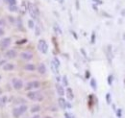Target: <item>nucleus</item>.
<instances>
[{
  "instance_id": "obj_1",
  "label": "nucleus",
  "mask_w": 125,
  "mask_h": 118,
  "mask_svg": "<svg viewBox=\"0 0 125 118\" xmlns=\"http://www.w3.org/2000/svg\"><path fill=\"white\" fill-rule=\"evenodd\" d=\"M27 109L28 108L26 105H20L13 109V116L15 118H19L22 114H24L27 111Z\"/></svg>"
},
{
  "instance_id": "obj_2",
  "label": "nucleus",
  "mask_w": 125,
  "mask_h": 118,
  "mask_svg": "<svg viewBox=\"0 0 125 118\" xmlns=\"http://www.w3.org/2000/svg\"><path fill=\"white\" fill-rule=\"evenodd\" d=\"M27 97L35 102H41L43 100V95L39 91H29L27 93Z\"/></svg>"
},
{
  "instance_id": "obj_3",
  "label": "nucleus",
  "mask_w": 125,
  "mask_h": 118,
  "mask_svg": "<svg viewBox=\"0 0 125 118\" xmlns=\"http://www.w3.org/2000/svg\"><path fill=\"white\" fill-rule=\"evenodd\" d=\"M28 11H29V14H30L32 18H37L38 15H40V11L37 8V6L32 5L31 3L28 4Z\"/></svg>"
},
{
  "instance_id": "obj_4",
  "label": "nucleus",
  "mask_w": 125,
  "mask_h": 118,
  "mask_svg": "<svg viewBox=\"0 0 125 118\" xmlns=\"http://www.w3.org/2000/svg\"><path fill=\"white\" fill-rule=\"evenodd\" d=\"M38 49L41 53L42 54H46L48 51V44L46 43V41L44 39H40L39 43H38Z\"/></svg>"
},
{
  "instance_id": "obj_5",
  "label": "nucleus",
  "mask_w": 125,
  "mask_h": 118,
  "mask_svg": "<svg viewBox=\"0 0 125 118\" xmlns=\"http://www.w3.org/2000/svg\"><path fill=\"white\" fill-rule=\"evenodd\" d=\"M41 87V83L39 81H32V82H29L27 83L26 87H25V89L28 90V91H31L33 89H37Z\"/></svg>"
},
{
  "instance_id": "obj_6",
  "label": "nucleus",
  "mask_w": 125,
  "mask_h": 118,
  "mask_svg": "<svg viewBox=\"0 0 125 118\" xmlns=\"http://www.w3.org/2000/svg\"><path fill=\"white\" fill-rule=\"evenodd\" d=\"M12 84H13L14 88L16 89V90H19V89H21L23 88V82L20 79H16V78L13 79L12 80Z\"/></svg>"
},
{
  "instance_id": "obj_7",
  "label": "nucleus",
  "mask_w": 125,
  "mask_h": 118,
  "mask_svg": "<svg viewBox=\"0 0 125 118\" xmlns=\"http://www.w3.org/2000/svg\"><path fill=\"white\" fill-rule=\"evenodd\" d=\"M11 42H12V39H10V38H5V39H3L1 41H0V48L1 49H6V48H8L10 44H11Z\"/></svg>"
},
{
  "instance_id": "obj_8",
  "label": "nucleus",
  "mask_w": 125,
  "mask_h": 118,
  "mask_svg": "<svg viewBox=\"0 0 125 118\" xmlns=\"http://www.w3.org/2000/svg\"><path fill=\"white\" fill-rule=\"evenodd\" d=\"M20 58L24 60L29 61L33 59V54L30 52H22V53H20Z\"/></svg>"
},
{
  "instance_id": "obj_9",
  "label": "nucleus",
  "mask_w": 125,
  "mask_h": 118,
  "mask_svg": "<svg viewBox=\"0 0 125 118\" xmlns=\"http://www.w3.org/2000/svg\"><path fill=\"white\" fill-rule=\"evenodd\" d=\"M5 56H6L8 59H15L16 56H17V53H16V51L15 49H10V50H8V51L6 52Z\"/></svg>"
},
{
  "instance_id": "obj_10",
  "label": "nucleus",
  "mask_w": 125,
  "mask_h": 118,
  "mask_svg": "<svg viewBox=\"0 0 125 118\" xmlns=\"http://www.w3.org/2000/svg\"><path fill=\"white\" fill-rule=\"evenodd\" d=\"M14 68H15V65H14L13 63H11V62H6V63L3 65V69H4L5 71H12Z\"/></svg>"
},
{
  "instance_id": "obj_11",
  "label": "nucleus",
  "mask_w": 125,
  "mask_h": 118,
  "mask_svg": "<svg viewBox=\"0 0 125 118\" xmlns=\"http://www.w3.org/2000/svg\"><path fill=\"white\" fill-rule=\"evenodd\" d=\"M56 90H57L58 95H60L61 97H62V96L64 95V89H63V88H62V86L59 85V84H57V85H56Z\"/></svg>"
},
{
  "instance_id": "obj_12",
  "label": "nucleus",
  "mask_w": 125,
  "mask_h": 118,
  "mask_svg": "<svg viewBox=\"0 0 125 118\" xmlns=\"http://www.w3.org/2000/svg\"><path fill=\"white\" fill-rule=\"evenodd\" d=\"M58 104H59V106H60L61 108H62V109H65L66 108V101L62 97H60L58 99Z\"/></svg>"
},
{
  "instance_id": "obj_13",
  "label": "nucleus",
  "mask_w": 125,
  "mask_h": 118,
  "mask_svg": "<svg viewBox=\"0 0 125 118\" xmlns=\"http://www.w3.org/2000/svg\"><path fill=\"white\" fill-rule=\"evenodd\" d=\"M38 72L40 74L46 73V66H45V64H43V63L39 64V66H38Z\"/></svg>"
},
{
  "instance_id": "obj_14",
  "label": "nucleus",
  "mask_w": 125,
  "mask_h": 118,
  "mask_svg": "<svg viewBox=\"0 0 125 118\" xmlns=\"http://www.w3.org/2000/svg\"><path fill=\"white\" fill-rule=\"evenodd\" d=\"M66 97L68 100H73L74 99V94H73V91L70 88H67L66 89Z\"/></svg>"
},
{
  "instance_id": "obj_15",
  "label": "nucleus",
  "mask_w": 125,
  "mask_h": 118,
  "mask_svg": "<svg viewBox=\"0 0 125 118\" xmlns=\"http://www.w3.org/2000/svg\"><path fill=\"white\" fill-rule=\"evenodd\" d=\"M24 69L27 71H34L36 69V66L34 63H27L24 65Z\"/></svg>"
},
{
  "instance_id": "obj_16",
  "label": "nucleus",
  "mask_w": 125,
  "mask_h": 118,
  "mask_svg": "<svg viewBox=\"0 0 125 118\" xmlns=\"http://www.w3.org/2000/svg\"><path fill=\"white\" fill-rule=\"evenodd\" d=\"M7 100H8V97H7L6 95H4V96H2V97L0 98V108H3V107L6 105Z\"/></svg>"
},
{
  "instance_id": "obj_17",
  "label": "nucleus",
  "mask_w": 125,
  "mask_h": 118,
  "mask_svg": "<svg viewBox=\"0 0 125 118\" xmlns=\"http://www.w3.org/2000/svg\"><path fill=\"white\" fill-rule=\"evenodd\" d=\"M41 110V107L39 106V105H35V106H33L31 108V111L32 113H37V112H39Z\"/></svg>"
},
{
  "instance_id": "obj_18",
  "label": "nucleus",
  "mask_w": 125,
  "mask_h": 118,
  "mask_svg": "<svg viewBox=\"0 0 125 118\" xmlns=\"http://www.w3.org/2000/svg\"><path fill=\"white\" fill-rule=\"evenodd\" d=\"M54 31H55V33H56L57 35H62V29H61V28H60V26H59V25H57V24L54 26Z\"/></svg>"
},
{
  "instance_id": "obj_19",
  "label": "nucleus",
  "mask_w": 125,
  "mask_h": 118,
  "mask_svg": "<svg viewBox=\"0 0 125 118\" xmlns=\"http://www.w3.org/2000/svg\"><path fill=\"white\" fill-rule=\"evenodd\" d=\"M52 62L54 63V65H55L57 68H59V67H60V64H61V63H60V60L58 59V58H56V57H55V58L53 59V60H52Z\"/></svg>"
},
{
  "instance_id": "obj_20",
  "label": "nucleus",
  "mask_w": 125,
  "mask_h": 118,
  "mask_svg": "<svg viewBox=\"0 0 125 118\" xmlns=\"http://www.w3.org/2000/svg\"><path fill=\"white\" fill-rule=\"evenodd\" d=\"M91 87H92L94 90H96V88H97V83H96L95 79H92V80H91Z\"/></svg>"
},
{
  "instance_id": "obj_21",
  "label": "nucleus",
  "mask_w": 125,
  "mask_h": 118,
  "mask_svg": "<svg viewBox=\"0 0 125 118\" xmlns=\"http://www.w3.org/2000/svg\"><path fill=\"white\" fill-rule=\"evenodd\" d=\"M51 69H52V71H53V73L55 74H58L59 73V68H57L55 65H54V63L51 61Z\"/></svg>"
},
{
  "instance_id": "obj_22",
  "label": "nucleus",
  "mask_w": 125,
  "mask_h": 118,
  "mask_svg": "<svg viewBox=\"0 0 125 118\" xmlns=\"http://www.w3.org/2000/svg\"><path fill=\"white\" fill-rule=\"evenodd\" d=\"M9 11L12 12V13H16V12L18 11V8H17L16 5H15V6H9Z\"/></svg>"
},
{
  "instance_id": "obj_23",
  "label": "nucleus",
  "mask_w": 125,
  "mask_h": 118,
  "mask_svg": "<svg viewBox=\"0 0 125 118\" xmlns=\"http://www.w3.org/2000/svg\"><path fill=\"white\" fill-rule=\"evenodd\" d=\"M8 4H9V6H15L16 5V0H5Z\"/></svg>"
},
{
  "instance_id": "obj_24",
  "label": "nucleus",
  "mask_w": 125,
  "mask_h": 118,
  "mask_svg": "<svg viewBox=\"0 0 125 118\" xmlns=\"http://www.w3.org/2000/svg\"><path fill=\"white\" fill-rule=\"evenodd\" d=\"M28 27L30 29H34L35 28V23L33 20H28Z\"/></svg>"
},
{
  "instance_id": "obj_25",
  "label": "nucleus",
  "mask_w": 125,
  "mask_h": 118,
  "mask_svg": "<svg viewBox=\"0 0 125 118\" xmlns=\"http://www.w3.org/2000/svg\"><path fill=\"white\" fill-rule=\"evenodd\" d=\"M62 83H63V85H64L65 87L68 86V82H67V77H66V76H63V77H62Z\"/></svg>"
},
{
  "instance_id": "obj_26",
  "label": "nucleus",
  "mask_w": 125,
  "mask_h": 118,
  "mask_svg": "<svg viewBox=\"0 0 125 118\" xmlns=\"http://www.w3.org/2000/svg\"><path fill=\"white\" fill-rule=\"evenodd\" d=\"M5 25H6L5 19H4V18H0V28H2V27L5 26Z\"/></svg>"
},
{
  "instance_id": "obj_27",
  "label": "nucleus",
  "mask_w": 125,
  "mask_h": 118,
  "mask_svg": "<svg viewBox=\"0 0 125 118\" xmlns=\"http://www.w3.org/2000/svg\"><path fill=\"white\" fill-rule=\"evenodd\" d=\"M106 100H107L108 104H111V94H110V93H108V94L106 95Z\"/></svg>"
},
{
  "instance_id": "obj_28",
  "label": "nucleus",
  "mask_w": 125,
  "mask_h": 118,
  "mask_svg": "<svg viewBox=\"0 0 125 118\" xmlns=\"http://www.w3.org/2000/svg\"><path fill=\"white\" fill-rule=\"evenodd\" d=\"M35 28H36V35H37V36H40V35H41V30H40V28H39L38 26L35 27Z\"/></svg>"
},
{
  "instance_id": "obj_29",
  "label": "nucleus",
  "mask_w": 125,
  "mask_h": 118,
  "mask_svg": "<svg viewBox=\"0 0 125 118\" xmlns=\"http://www.w3.org/2000/svg\"><path fill=\"white\" fill-rule=\"evenodd\" d=\"M112 82H113V76L110 75L109 78H108V83H109V85H112Z\"/></svg>"
},
{
  "instance_id": "obj_30",
  "label": "nucleus",
  "mask_w": 125,
  "mask_h": 118,
  "mask_svg": "<svg viewBox=\"0 0 125 118\" xmlns=\"http://www.w3.org/2000/svg\"><path fill=\"white\" fill-rule=\"evenodd\" d=\"M64 118H73V116L70 114V113H64Z\"/></svg>"
},
{
  "instance_id": "obj_31",
  "label": "nucleus",
  "mask_w": 125,
  "mask_h": 118,
  "mask_svg": "<svg viewBox=\"0 0 125 118\" xmlns=\"http://www.w3.org/2000/svg\"><path fill=\"white\" fill-rule=\"evenodd\" d=\"M6 63V59H1L0 60V66H3Z\"/></svg>"
},
{
  "instance_id": "obj_32",
  "label": "nucleus",
  "mask_w": 125,
  "mask_h": 118,
  "mask_svg": "<svg viewBox=\"0 0 125 118\" xmlns=\"http://www.w3.org/2000/svg\"><path fill=\"white\" fill-rule=\"evenodd\" d=\"M3 35H4V30L2 29V28H0V37L3 36Z\"/></svg>"
},
{
  "instance_id": "obj_33",
  "label": "nucleus",
  "mask_w": 125,
  "mask_h": 118,
  "mask_svg": "<svg viewBox=\"0 0 125 118\" xmlns=\"http://www.w3.org/2000/svg\"><path fill=\"white\" fill-rule=\"evenodd\" d=\"M9 18H10V21H11V22H15V19H14V17H11V16H10Z\"/></svg>"
},
{
  "instance_id": "obj_34",
  "label": "nucleus",
  "mask_w": 125,
  "mask_h": 118,
  "mask_svg": "<svg viewBox=\"0 0 125 118\" xmlns=\"http://www.w3.org/2000/svg\"><path fill=\"white\" fill-rule=\"evenodd\" d=\"M32 118H41V116H40L39 114H36V115H34V116H33Z\"/></svg>"
},
{
  "instance_id": "obj_35",
  "label": "nucleus",
  "mask_w": 125,
  "mask_h": 118,
  "mask_svg": "<svg viewBox=\"0 0 125 118\" xmlns=\"http://www.w3.org/2000/svg\"><path fill=\"white\" fill-rule=\"evenodd\" d=\"M86 76H87V78L90 77V71H87V75H86Z\"/></svg>"
},
{
  "instance_id": "obj_36",
  "label": "nucleus",
  "mask_w": 125,
  "mask_h": 118,
  "mask_svg": "<svg viewBox=\"0 0 125 118\" xmlns=\"http://www.w3.org/2000/svg\"><path fill=\"white\" fill-rule=\"evenodd\" d=\"M121 15H125V10H123V11L121 12Z\"/></svg>"
},
{
  "instance_id": "obj_37",
  "label": "nucleus",
  "mask_w": 125,
  "mask_h": 118,
  "mask_svg": "<svg viewBox=\"0 0 125 118\" xmlns=\"http://www.w3.org/2000/svg\"><path fill=\"white\" fill-rule=\"evenodd\" d=\"M93 42H94V34L93 35Z\"/></svg>"
},
{
  "instance_id": "obj_38",
  "label": "nucleus",
  "mask_w": 125,
  "mask_h": 118,
  "mask_svg": "<svg viewBox=\"0 0 125 118\" xmlns=\"http://www.w3.org/2000/svg\"><path fill=\"white\" fill-rule=\"evenodd\" d=\"M1 95H2V89L0 88V97H1Z\"/></svg>"
},
{
  "instance_id": "obj_39",
  "label": "nucleus",
  "mask_w": 125,
  "mask_h": 118,
  "mask_svg": "<svg viewBox=\"0 0 125 118\" xmlns=\"http://www.w3.org/2000/svg\"><path fill=\"white\" fill-rule=\"evenodd\" d=\"M59 2H60V3H62V2H63V0H59Z\"/></svg>"
},
{
  "instance_id": "obj_40",
  "label": "nucleus",
  "mask_w": 125,
  "mask_h": 118,
  "mask_svg": "<svg viewBox=\"0 0 125 118\" xmlns=\"http://www.w3.org/2000/svg\"><path fill=\"white\" fill-rule=\"evenodd\" d=\"M44 118H52V117H51V116H45Z\"/></svg>"
},
{
  "instance_id": "obj_41",
  "label": "nucleus",
  "mask_w": 125,
  "mask_h": 118,
  "mask_svg": "<svg viewBox=\"0 0 125 118\" xmlns=\"http://www.w3.org/2000/svg\"><path fill=\"white\" fill-rule=\"evenodd\" d=\"M0 80H1V76H0Z\"/></svg>"
}]
</instances>
